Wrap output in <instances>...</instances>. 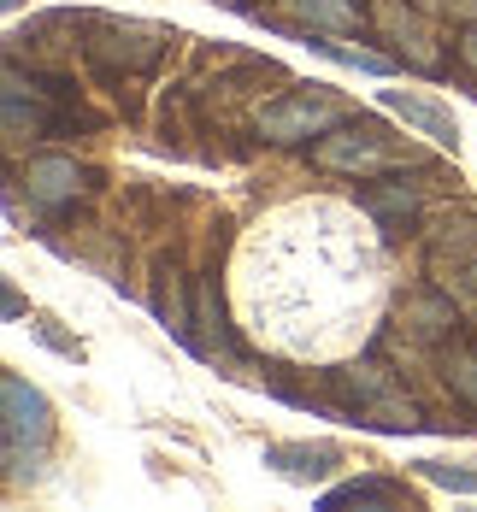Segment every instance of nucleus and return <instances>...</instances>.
I'll list each match as a JSON object with an SVG mask.
<instances>
[{"instance_id":"obj_1","label":"nucleus","mask_w":477,"mask_h":512,"mask_svg":"<svg viewBox=\"0 0 477 512\" xmlns=\"http://www.w3.org/2000/svg\"><path fill=\"white\" fill-rule=\"evenodd\" d=\"M330 383H336V395H342L348 424H366V430H383V436H413L424 424L419 407H413V395H407L383 365H342Z\"/></svg>"},{"instance_id":"obj_2","label":"nucleus","mask_w":477,"mask_h":512,"mask_svg":"<svg viewBox=\"0 0 477 512\" xmlns=\"http://www.w3.org/2000/svg\"><path fill=\"white\" fill-rule=\"evenodd\" d=\"M83 30H89V59L101 65V71H124V77H142V71H154L159 53H165V30L154 24H136V18H83Z\"/></svg>"},{"instance_id":"obj_3","label":"nucleus","mask_w":477,"mask_h":512,"mask_svg":"<svg viewBox=\"0 0 477 512\" xmlns=\"http://www.w3.org/2000/svg\"><path fill=\"white\" fill-rule=\"evenodd\" d=\"M313 159L324 171H342V177H383V171H401L407 165V159L383 142L377 124H354V130H336V136L313 142Z\"/></svg>"},{"instance_id":"obj_4","label":"nucleus","mask_w":477,"mask_h":512,"mask_svg":"<svg viewBox=\"0 0 477 512\" xmlns=\"http://www.w3.org/2000/svg\"><path fill=\"white\" fill-rule=\"evenodd\" d=\"M0 430H6V448H30V454H42L53 436L48 395L30 389L18 371H0Z\"/></svg>"},{"instance_id":"obj_5","label":"nucleus","mask_w":477,"mask_h":512,"mask_svg":"<svg viewBox=\"0 0 477 512\" xmlns=\"http://www.w3.org/2000/svg\"><path fill=\"white\" fill-rule=\"evenodd\" d=\"M336 124V101H324V95H289V101H271L260 106V136L265 142H307L318 130H330Z\"/></svg>"},{"instance_id":"obj_6","label":"nucleus","mask_w":477,"mask_h":512,"mask_svg":"<svg viewBox=\"0 0 477 512\" xmlns=\"http://www.w3.org/2000/svg\"><path fill=\"white\" fill-rule=\"evenodd\" d=\"M24 189H30V201L59 212V206H71L83 195V171H77V159H65V154H42L24 165Z\"/></svg>"},{"instance_id":"obj_7","label":"nucleus","mask_w":477,"mask_h":512,"mask_svg":"<svg viewBox=\"0 0 477 512\" xmlns=\"http://www.w3.org/2000/svg\"><path fill=\"white\" fill-rule=\"evenodd\" d=\"M377 101L389 106L395 118H407L413 130H424V136H430L436 148H454V142H460V124H454V112H448V106L424 101V95H407V89H383Z\"/></svg>"},{"instance_id":"obj_8","label":"nucleus","mask_w":477,"mask_h":512,"mask_svg":"<svg viewBox=\"0 0 477 512\" xmlns=\"http://www.w3.org/2000/svg\"><path fill=\"white\" fill-rule=\"evenodd\" d=\"M265 465L283 471L289 483H324V477L336 471V454H330V448H289V442H271V448H265Z\"/></svg>"},{"instance_id":"obj_9","label":"nucleus","mask_w":477,"mask_h":512,"mask_svg":"<svg viewBox=\"0 0 477 512\" xmlns=\"http://www.w3.org/2000/svg\"><path fill=\"white\" fill-rule=\"evenodd\" d=\"M401 318H407V330H413L419 342H442V336H454V324H460L454 301H442V295H407Z\"/></svg>"},{"instance_id":"obj_10","label":"nucleus","mask_w":477,"mask_h":512,"mask_svg":"<svg viewBox=\"0 0 477 512\" xmlns=\"http://www.w3.org/2000/svg\"><path fill=\"white\" fill-rule=\"evenodd\" d=\"M318 507H407V489H401V483H383V477H366V483L324 489Z\"/></svg>"},{"instance_id":"obj_11","label":"nucleus","mask_w":477,"mask_h":512,"mask_svg":"<svg viewBox=\"0 0 477 512\" xmlns=\"http://www.w3.org/2000/svg\"><path fill=\"white\" fill-rule=\"evenodd\" d=\"M360 206H366L383 230H407L413 212H419V195L407 183H389V189H360Z\"/></svg>"},{"instance_id":"obj_12","label":"nucleus","mask_w":477,"mask_h":512,"mask_svg":"<svg viewBox=\"0 0 477 512\" xmlns=\"http://www.w3.org/2000/svg\"><path fill=\"white\" fill-rule=\"evenodd\" d=\"M289 12L307 30H360V0H289Z\"/></svg>"},{"instance_id":"obj_13","label":"nucleus","mask_w":477,"mask_h":512,"mask_svg":"<svg viewBox=\"0 0 477 512\" xmlns=\"http://www.w3.org/2000/svg\"><path fill=\"white\" fill-rule=\"evenodd\" d=\"M0 101H6V136H12V142H24V136H42V130H53V124H59L48 106H42V83H36L30 106L18 101V95H0Z\"/></svg>"},{"instance_id":"obj_14","label":"nucleus","mask_w":477,"mask_h":512,"mask_svg":"<svg viewBox=\"0 0 477 512\" xmlns=\"http://www.w3.org/2000/svg\"><path fill=\"white\" fill-rule=\"evenodd\" d=\"M307 48H313L318 59L348 65V71H371V77H389V71H395V59H383V53H371V48H348V42H324V30L307 36Z\"/></svg>"},{"instance_id":"obj_15","label":"nucleus","mask_w":477,"mask_h":512,"mask_svg":"<svg viewBox=\"0 0 477 512\" xmlns=\"http://www.w3.org/2000/svg\"><path fill=\"white\" fill-rule=\"evenodd\" d=\"M442 377H448V389L477 412V342H460V348H448L442 354Z\"/></svg>"},{"instance_id":"obj_16","label":"nucleus","mask_w":477,"mask_h":512,"mask_svg":"<svg viewBox=\"0 0 477 512\" xmlns=\"http://www.w3.org/2000/svg\"><path fill=\"white\" fill-rule=\"evenodd\" d=\"M419 477L442 483V489H460V495H477V471L466 465H448V460H419Z\"/></svg>"},{"instance_id":"obj_17","label":"nucleus","mask_w":477,"mask_h":512,"mask_svg":"<svg viewBox=\"0 0 477 512\" xmlns=\"http://www.w3.org/2000/svg\"><path fill=\"white\" fill-rule=\"evenodd\" d=\"M36 330H42V342H48V348H59V354H65V359H83V348H77L71 336H59V330H53V318H42Z\"/></svg>"},{"instance_id":"obj_18","label":"nucleus","mask_w":477,"mask_h":512,"mask_svg":"<svg viewBox=\"0 0 477 512\" xmlns=\"http://www.w3.org/2000/svg\"><path fill=\"white\" fill-rule=\"evenodd\" d=\"M0 312H6V318H24V295H18V289H12V283H6V289H0Z\"/></svg>"},{"instance_id":"obj_19","label":"nucleus","mask_w":477,"mask_h":512,"mask_svg":"<svg viewBox=\"0 0 477 512\" xmlns=\"http://www.w3.org/2000/svg\"><path fill=\"white\" fill-rule=\"evenodd\" d=\"M460 59H466V65H472V71H477V30H472V36H466V42H460Z\"/></svg>"},{"instance_id":"obj_20","label":"nucleus","mask_w":477,"mask_h":512,"mask_svg":"<svg viewBox=\"0 0 477 512\" xmlns=\"http://www.w3.org/2000/svg\"><path fill=\"white\" fill-rule=\"evenodd\" d=\"M212 6H224V12H248V0H212Z\"/></svg>"},{"instance_id":"obj_21","label":"nucleus","mask_w":477,"mask_h":512,"mask_svg":"<svg viewBox=\"0 0 477 512\" xmlns=\"http://www.w3.org/2000/svg\"><path fill=\"white\" fill-rule=\"evenodd\" d=\"M472 289H477V259H472Z\"/></svg>"}]
</instances>
